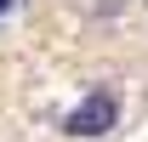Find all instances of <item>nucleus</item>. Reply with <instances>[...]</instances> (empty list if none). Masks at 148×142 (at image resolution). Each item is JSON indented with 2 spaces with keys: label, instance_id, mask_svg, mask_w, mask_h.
<instances>
[{
  "label": "nucleus",
  "instance_id": "nucleus-2",
  "mask_svg": "<svg viewBox=\"0 0 148 142\" xmlns=\"http://www.w3.org/2000/svg\"><path fill=\"white\" fill-rule=\"evenodd\" d=\"M12 12H17V0H0V23H6V17H12Z\"/></svg>",
  "mask_w": 148,
  "mask_h": 142
},
{
  "label": "nucleus",
  "instance_id": "nucleus-1",
  "mask_svg": "<svg viewBox=\"0 0 148 142\" xmlns=\"http://www.w3.org/2000/svg\"><path fill=\"white\" fill-rule=\"evenodd\" d=\"M114 125H120V97H114L108 85L86 91V97L63 114V131H69L74 142H97V137H108Z\"/></svg>",
  "mask_w": 148,
  "mask_h": 142
}]
</instances>
